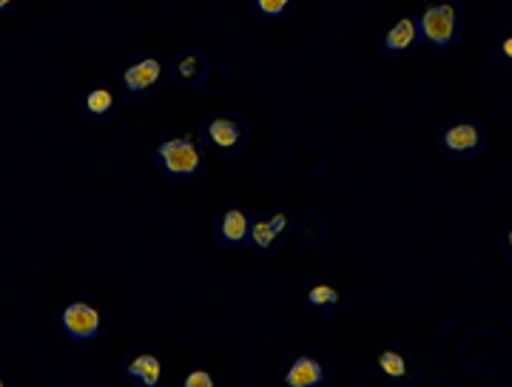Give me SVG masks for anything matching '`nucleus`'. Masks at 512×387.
<instances>
[{
  "label": "nucleus",
  "instance_id": "f257e3e1",
  "mask_svg": "<svg viewBox=\"0 0 512 387\" xmlns=\"http://www.w3.org/2000/svg\"><path fill=\"white\" fill-rule=\"evenodd\" d=\"M148 157L165 183H197L208 171V148L200 143L197 131H168L148 146Z\"/></svg>",
  "mask_w": 512,
  "mask_h": 387
},
{
  "label": "nucleus",
  "instance_id": "f3484780",
  "mask_svg": "<svg viewBox=\"0 0 512 387\" xmlns=\"http://www.w3.org/2000/svg\"><path fill=\"white\" fill-rule=\"evenodd\" d=\"M177 385L180 387H220L222 379H220V373H217L214 368H208V365H188V368L180 373Z\"/></svg>",
  "mask_w": 512,
  "mask_h": 387
},
{
  "label": "nucleus",
  "instance_id": "9d476101",
  "mask_svg": "<svg viewBox=\"0 0 512 387\" xmlns=\"http://www.w3.org/2000/svg\"><path fill=\"white\" fill-rule=\"evenodd\" d=\"M296 231V214L288 208H274L262 217H254L251 225V237H248V248L256 257L268 259L279 251V245L291 237Z\"/></svg>",
  "mask_w": 512,
  "mask_h": 387
},
{
  "label": "nucleus",
  "instance_id": "6e6552de",
  "mask_svg": "<svg viewBox=\"0 0 512 387\" xmlns=\"http://www.w3.org/2000/svg\"><path fill=\"white\" fill-rule=\"evenodd\" d=\"M370 368L373 376L390 387H413L419 382L421 370L413 359V353L404 351L399 345H379L370 353Z\"/></svg>",
  "mask_w": 512,
  "mask_h": 387
},
{
  "label": "nucleus",
  "instance_id": "aec40b11",
  "mask_svg": "<svg viewBox=\"0 0 512 387\" xmlns=\"http://www.w3.org/2000/svg\"><path fill=\"white\" fill-rule=\"evenodd\" d=\"M18 3L20 0H0V20L3 18H9L15 9H18Z\"/></svg>",
  "mask_w": 512,
  "mask_h": 387
},
{
  "label": "nucleus",
  "instance_id": "f8f14e48",
  "mask_svg": "<svg viewBox=\"0 0 512 387\" xmlns=\"http://www.w3.org/2000/svg\"><path fill=\"white\" fill-rule=\"evenodd\" d=\"M416 49H421V35H419V23H416V15H396L390 18L382 26V32L376 35V52L384 57V60H402V57H410Z\"/></svg>",
  "mask_w": 512,
  "mask_h": 387
},
{
  "label": "nucleus",
  "instance_id": "39448f33",
  "mask_svg": "<svg viewBox=\"0 0 512 387\" xmlns=\"http://www.w3.org/2000/svg\"><path fill=\"white\" fill-rule=\"evenodd\" d=\"M197 137H200L202 146L208 148V154H214V157H237V154H242V148L248 146L251 129H248L242 114L220 109L202 117L200 126H197Z\"/></svg>",
  "mask_w": 512,
  "mask_h": 387
},
{
  "label": "nucleus",
  "instance_id": "0eeeda50",
  "mask_svg": "<svg viewBox=\"0 0 512 387\" xmlns=\"http://www.w3.org/2000/svg\"><path fill=\"white\" fill-rule=\"evenodd\" d=\"M279 385L285 387H330L333 385V368L330 362L316 351H293L276 370Z\"/></svg>",
  "mask_w": 512,
  "mask_h": 387
},
{
  "label": "nucleus",
  "instance_id": "412c9836",
  "mask_svg": "<svg viewBox=\"0 0 512 387\" xmlns=\"http://www.w3.org/2000/svg\"><path fill=\"white\" fill-rule=\"evenodd\" d=\"M12 385H15V382L9 379V373H6V370H0V387H12Z\"/></svg>",
  "mask_w": 512,
  "mask_h": 387
},
{
  "label": "nucleus",
  "instance_id": "7ed1b4c3",
  "mask_svg": "<svg viewBox=\"0 0 512 387\" xmlns=\"http://www.w3.org/2000/svg\"><path fill=\"white\" fill-rule=\"evenodd\" d=\"M416 23L427 52L450 55L464 37V6L458 0H424L416 12Z\"/></svg>",
  "mask_w": 512,
  "mask_h": 387
},
{
  "label": "nucleus",
  "instance_id": "2eb2a0df",
  "mask_svg": "<svg viewBox=\"0 0 512 387\" xmlns=\"http://www.w3.org/2000/svg\"><path fill=\"white\" fill-rule=\"evenodd\" d=\"M302 305L308 314H319V316H333L339 314L345 305H348V294L342 291L339 282L333 279H311L305 288H302Z\"/></svg>",
  "mask_w": 512,
  "mask_h": 387
},
{
  "label": "nucleus",
  "instance_id": "423d86ee",
  "mask_svg": "<svg viewBox=\"0 0 512 387\" xmlns=\"http://www.w3.org/2000/svg\"><path fill=\"white\" fill-rule=\"evenodd\" d=\"M487 129L484 123L476 117H453L447 123H441L436 131V148L444 160H453V163H467V160H476L487 151Z\"/></svg>",
  "mask_w": 512,
  "mask_h": 387
},
{
  "label": "nucleus",
  "instance_id": "a211bd4d",
  "mask_svg": "<svg viewBox=\"0 0 512 387\" xmlns=\"http://www.w3.org/2000/svg\"><path fill=\"white\" fill-rule=\"evenodd\" d=\"M493 57H495V63H498L501 69L512 72V26L501 29V32L495 35Z\"/></svg>",
  "mask_w": 512,
  "mask_h": 387
},
{
  "label": "nucleus",
  "instance_id": "ddd939ff",
  "mask_svg": "<svg viewBox=\"0 0 512 387\" xmlns=\"http://www.w3.org/2000/svg\"><path fill=\"white\" fill-rule=\"evenodd\" d=\"M251 225H254V214L245 205L225 203L214 214L211 237H214V242L220 245L222 251H242V248H248Z\"/></svg>",
  "mask_w": 512,
  "mask_h": 387
},
{
  "label": "nucleus",
  "instance_id": "f03ea898",
  "mask_svg": "<svg viewBox=\"0 0 512 387\" xmlns=\"http://www.w3.org/2000/svg\"><path fill=\"white\" fill-rule=\"evenodd\" d=\"M57 336L77 351H94L106 342L109 314L92 296H66L52 314Z\"/></svg>",
  "mask_w": 512,
  "mask_h": 387
},
{
  "label": "nucleus",
  "instance_id": "4468645a",
  "mask_svg": "<svg viewBox=\"0 0 512 387\" xmlns=\"http://www.w3.org/2000/svg\"><path fill=\"white\" fill-rule=\"evenodd\" d=\"M211 60L202 55L200 49H180L168 60V80L177 83L180 89H202L211 74Z\"/></svg>",
  "mask_w": 512,
  "mask_h": 387
},
{
  "label": "nucleus",
  "instance_id": "20e7f679",
  "mask_svg": "<svg viewBox=\"0 0 512 387\" xmlns=\"http://www.w3.org/2000/svg\"><path fill=\"white\" fill-rule=\"evenodd\" d=\"M165 80H168V60L157 52H137L126 57L114 74V86L128 103H143L154 97L165 86Z\"/></svg>",
  "mask_w": 512,
  "mask_h": 387
},
{
  "label": "nucleus",
  "instance_id": "9b49d317",
  "mask_svg": "<svg viewBox=\"0 0 512 387\" xmlns=\"http://www.w3.org/2000/svg\"><path fill=\"white\" fill-rule=\"evenodd\" d=\"M77 114L92 123V126H106L117 114H120V92L114 83L106 80H89L80 86V92L74 97Z\"/></svg>",
  "mask_w": 512,
  "mask_h": 387
},
{
  "label": "nucleus",
  "instance_id": "1a4fd4ad",
  "mask_svg": "<svg viewBox=\"0 0 512 387\" xmlns=\"http://www.w3.org/2000/svg\"><path fill=\"white\" fill-rule=\"evenodd\" d=\"M117 379L128 387H163L168 379L163 351L157 348H134L117 365Z\"/></svg>",
  "mask_w": 512,
  "mask_h": 387
},
{
  "label": "nucleus",
  "instance_id": "dca6fc26",
  "mask_svg": "<svg viewBox=\"0 0 512 387\" xmlns=\"http://www.w3.org/2000/svg\"><path fill=\"white\" fill-rule=\"evenodd\" d=\"M296 6H299V0H248L251 15L268 26L285 23L296 12Z\"/></svg>",
  "mask_w": 512,
  "mask_h": 387
},
{
  "label": "nucleus",
  "instance_id": "6ab92c4d",
  "mask_svg": "<svg viewBox=\"0 0 512 387\" xmlns=\"http://www.w3.org/2000/svg\"><path fill=\"white\" fill-rule=\"evenodd\" d=\"M501 251H504V257L512 262V222H507L504 231H501Z\"/></svg>",
  "mask_w": 512,
  "mask_h": 387
}]
</instances>
